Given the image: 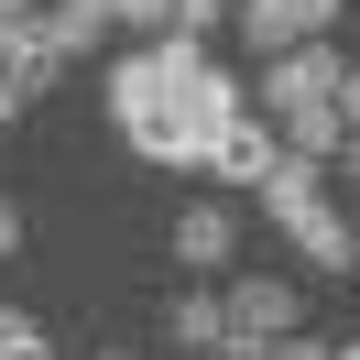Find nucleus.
Returning <instances> with one entry per match:
<instances>
[{
	"label": "nucleus",
	"instance_id": "nucleus-4",
	"mask_svg": "<svg viewBox=\"0 0 360 360\" xmlns=\"http://www.w3.org/2000/svg\"><path fill=\"white\" fill-rule=\"evenodd\" d=\"M338 22V0H229V33L251 55H284V44H316Z\"/></svg>",
	"mask_w": 360,
	"mask_h": 360
},
{
	"label": "nucleus",
	"instance_id": "nucleus-20",
	"mask_svg": "<svg viewBox=\"0 0 360 360\" xmlns=\"http://www.w3.org/2000/svg\"><path fill=\"white\" fill-rule=\"evenodd\" d=\"M338 153H349V186H360V131H349V142H338Z\"/></svg>",
	"mask_w": 360,
	"mask_h": 360
},
{
	"label": "nucleus",
	"instance_id": "nucleus-1",
	"mask_svg": "<svg viewBox=\"0 0 360 360\" xmlns=\"http://www.w3.org/2000/svg\"><path fill=\"white\" fill-rule=\"evenodd\" d=\"M197 66H207V44H186V33H164V44H142V55H120L110 66V120H120V142H131L142 164H207V120L186 110V88H197Z\"/></svg>",
	"mask_w": 360,
	"mask_h": 360
},
{
	"label": "nucleus",
	"instance_id": "nucleus-16",
	"mask_svg": "<svg viewBox=\"0 0 360 360\" xmlns=\"http://www.w3.org/2000/svg\"><path fill=\"white\" fill-rule=\"evenodd\" d=\"M338 120L360 131V66H338Z\"/></svg>",
	"mask_w": 360,
	"mask_h": 360
},
{
	"label": "nucleus",
	"instance_id": "nucleus-7",
	"mask_svg": "<svg viewBox=\"0 0 360 360\" xmlns=\"http://www.w3.org/2000/svg\"><path fill=\"white\" fill-rule=\"evenodd\" d=\"M273 153H284V142L262 131V110H240V120H219V131H207V175H219V186H240V197L262 186V164H273Z\"/></svg>",
	"mask_w": 360,
	"mask_h": 360
},
{
	"label": "nucleus",
	"instance_id": "nucleus-13",
	"mask_svg": "<svg viewBox=\"0 0 360 360\" xmlns=\"http://www.w3.org/2000/svg\"><path fill=\"white\" fill-rule=\"evenodd\" d=\"M110 22H131V33L164 44V33H175V0H110Z\"/></svg>",
	"mask_w": 360,
	"mask_h": 360
},
{
	"label": "nucleus",
	"instance_id": "nucleus-10",
	"mask_svg": "<svg viewBox=\"0 0 360 360\" xmlns=\"http://www.w3.org/2000/svg\"><path fill=\"white\" fill-rule=\"evenodd\" d=\"M164 338H175V349H219V338H229V306H219V295H175V306H164Z\"/></svg>",
	"mask_w": 360,
	"mask_h": 360
},
{
	"label": "nucleus",
	"instance_id": "nucleus-12",
	"mask_svg": "<svg viewBox=\"0 0 360 360\" xmlns=\"http://www.w3.org/2000/svg\"><path fill=\"white\" fill-rule=\"evenodd\" d=\"M0 360H55L44 316H22V306H0Z\"/></svg>",
	"mask_w": 360,
	"mask_h": 360
},
{
	"label": "nucleus",
	"instance_id": "nucleus-3",
	"mask_svg": "<svg viewBox=\"0 0 360 360\" xmlns=\"http://www.w3.org/2000/svg\"><path fill=\"white\" fill-rule=\"evenodd\" d=\"M164 251H175V273H229L240 262V207L229 197H186L175 229H164Z\"/></svg>",
	"mask_w": 360,
	"mask_h": 360
},
{
	"label": "nucleus",
	"instance_id": "nucleus-11",
	"mask_svg": "<svg viewBox=\"0 0 360 360\" xmlns=\"http://www.w3.org/2000/svg\"><path fill=\"white\" fill-rule=\"evenodd\" d=\"M55 66H66V55L44 44V22H11V88H22V98H33V88H55Z\"/></svg>",
	"mask_w": 360,
	"mask_h": 360
},
{
	"label": "nucleus",
	"instance_id": "nucleus-14",
	"mask_svg": "<svg viewBox=\"0 0 360 360\" xmlns=\"http://www.w3.org/2000/svg\"><path fill=\"white\" fill-rule=\"evenodd\" d=\"M219 22H229V0H175V33H186V44H207Z\"/></svg>",
	"mask_w": 360,
	"mask_h": 360
},
{
	"label": "nucleus",
	"instance_id": "nucleus-15",
	"mask_svg": "<svg viewBox=\"0 0 360 360\" xmlns=\"http://www.w3.org/2000/svg\"><path fill=\"white\" fill-rule=\"evenodd\" d=\"M262 360H328V338H306V328H284V338H262Z\"/></svg>",
	"mask_w": 360,
	"mask_h": 360
},
{
	"label": "nucleus",
	"instance_id": "nucleus-19",
	"mask_svg": "<svg viewBox=\"0 0 360 360\" xmlns=\"http://www.w3.org/2000/svg\"><path fill=\"white\" fill-rule=\"evenodd\" d=\"M328 360H360V338H328Z\"/></svg>",
	"mask_w": 360,
	"mask_h": 360
},
{
	"label": "nucleus",
	"instance_id": "nucleus-5",
	"mask_svg": "<svg viewBox=\"0 0 360 360\" xmlns=\"http://www.w3.org/2000/svg\"><path fill=\"white\" fill-rule=\"evenodd\" d=\"M219 306H229V338H284V328H306V295H295L284 273H240Z\"/></svg>",
	"mask_w": 360,
	"mask_h": 360
},
{
	"label": "nucleus",
	"instance_id": "nucleus-18",
	"mask_svg": "<svg viewBox=\"0 0 360 360\" xmlns=\"http://www.w3.org/2000/svg\"><path fill=\"white\" fill-rule=\"evenodd\" d=\"M33 11H44V0H0V22H33Z\"/></svg>",
	"mask_w": 360,
	"mask_h": 360
},
{
	"label": "nucleus",
	"instance_id": "nucleus-6",
	"mask_svg": "<svg viewBox=\"0 0 360 360\" xmlns=\"http://www.w3.org/2000/svg\"><path fill=\"white\" fill-rule=\"evenodd\" d=\"M284 240L306 251L316 273H349V262H360V219H349V207H338V197H306V207H295V219H284Z\"/></svg>",
	"mask_w": 360,
	"mask_h": 360
},
{
	"label": "nucleus",
	"instance_id": "nucleus-2",
	"mask_svg": "<svg viewBox=\"0 0 360 360\" xmlns=\"http://www.w3.org/2000/svg\"><path fill=\"white\" fill-rule=\"evenodd\" d=\"M338 66L349 55L316 33V44H284V55H262V88H251V110L284 131V120H306V110H338Z\"/></svg>",
	"mask_w": 360,
	"mask_h": 360
},
{
	"label": "nucleus",
	"instance_id": "nucleus-21",
	"mask_svg": "<svg viewBox=\"0 0 360 360\" xmlns=\"http://www.w3.org/2000/svg\"><path fill=\"white\" fill-rule=\"evenodd\" d=\"M98 360H120V349H98Z\"/></svg>",
	"mask_w": 360,
	"mask_h": 360
},
{
	"label": "nucleus",
	"instance_id": "nucleus-9",
	"mask_svg": "<svg viewBox=\"0 0 360 360\" xmlns=\"http://www.w3.org/2000/svg\"><path fill=\"white\" fill-rule=\"evenodd\" d=\"M33 22H44L55 55H98V44H110V0H44Z\"/></svg>",
	"mask_w": 360,
	"mask_h": 360
},
{
	"label": "nucleus",
	"instance_id": "nucleus-17",
	"mask_svg": "<svg viewBox=\"0 0 360 360\" xmlns=\"http://www.w3.org/2000/svg\"><path fill=\"white\" fill-rule=\"evenodd\" d=\"M11 251H22V207L0 197V262H11Z\"/></svg>",
	"mask_w": 360,
	"mask_h": 360
},
{
	"label": "nucleus",
	"instance_id": "nucleus-8",
	"mask_svg": "<svg viewBox=\"0 0 360 360\" xmlns=\"http://www.w3.org/2000/svg\"><path fill=\"white\" fill-rule=\"evenodd\" d=\"M251 197H262V219L284 229V219H295V207H306V197H328V164H316V153H273Z\"/></svg>",
	"mask_w": 360,
	"mask_h": 360
}]
</instances>
